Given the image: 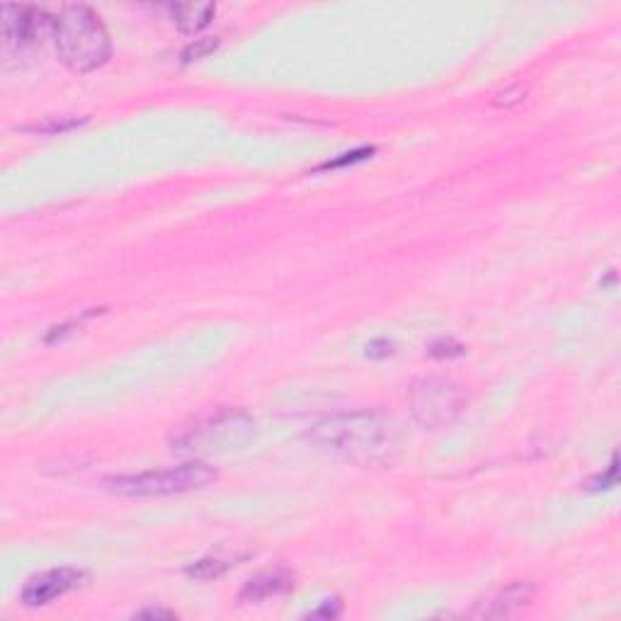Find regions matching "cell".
I'll return each instance as SVG.
<instances>
[{
    "label": "cell",
    "instance_id": "1",
    "mask_svg": "<svg viewBox=\"0 0 621 621\" xmlns=\"http://www.w3.org/2000/svg\"><path fill=\"white\" fill-rule=\"evenodd\" d=\"M309 442L321 452L360 466L386 464L401 447L394 420L374 410L323 417L309 430Z\"/></svg>",
    "mask_w": 621,
    "mask_h": 621
},
{
    "label": "cell",
    "instance_id": "2",
    "mask_svg": "<svg viewBox=\"0 0 621 621\" xmlns=\"http://www.w3.org/2000/svg\"><path fill=\"white\" fill-rule=\"evenodd\" d=\"M58 58L71 71L90 73L107 64L112 54V39L105 25L88 5H66L54 17V35Z\"/></svg>",
    "mask_w": 621,
    "mask_h": 621
},
{
    "label": "cell",
    "instance_id": "3",
    "mask_svg": "<svg viewBox=\"0 0 621 621\" xmlns=\"http://www.w3.org/2000/svg\"><path fill=\"white\" fill-rule=\"evenodd\" d=\"M216 480L214 466L205 461H190V464L173 466L165 471H146L136 476H117L105 483L107 490L129 498H151V495H177L187 490L209 486Z\"/></svg>",
    "mask_w": 621,
    "mask_h": 621
},
{
    "label": "cell",
    "instance_id": "4",
    "mask_svg": "<svg viewBox=\"0 0 621 621\" xmlns=\"http://www.w3.org/2000/svg\"><path fill=\"white\" fill-rule=\"evenodd\" d=\"M255 423L240 410H219L214 416L192 425L173 442L177 452L187 454H219L231 452L236 447L246 445L253 437Z\"/></svg>",
    "mask_w": 621,
    "mask_h": 621
},
{
    "label": "cell",
    "instance_id": "5",
    "mask_svg": "<svg viewBox=\"0 0 621 621\" xmlns=\"http://www.w3.org/2000/svg\"><path fill=\"white\" fill-rule=\"evenodd\" d=\"M410 413L425 430H442L464 410V391L452 379L425 376L410 386Z\"/></svg>",
    "mask_w": 621,
    "mask_h": 621
},
{
    "label": "cell",
    "instance_id": "6",
    "mask_svg": "<svg viewBox=\"0 0 621 621\" xmlns=\"http://www.w3.org/2000/svg\"><path fill=\"white\" fill-rule=\"evenodd\" d=\"M3 49L7 57H22L54 35V17L32 5H3Z\"/></svg>",
    "mask_w": 621,
    "mask_h": 621
},
{
    "label": "cell",
    "instance_id": "7",
    "mask_svg": "<svg viewBox=\"0 0 621 621\" xmlns=\"http://www.w3.org/2000/svg\"><path fill=\"white\" fill-rule=\"evenodd\" d=\"M85 578L88 575L83 571H78V568H54V571L39 573V575L25 583L20 600L25 607H47L54 600L83 585Z\"/></svg>",
    "mask_w": 621,
    "mask_h": 621
},
{
    "label": "cell",
    "instance_id": "8",
    "mask_svg": "<svg viewBox=\"0 0 621 621\" xmlns=\"http://www.w3.org/2000/svg\"><path fill=\"white\" fill-rule=\"evenodd\" d=\"M537 593V587L527 583V580H515L508 587H500L498 593L490 595L486 602H480L479 607L473 609V616H488V619H502V616H512L522 607H527Z\"/></svg>",
    "mask_w": 621,
    "mask_h": 621
},
{
    "label": "cell",
    "instance_id": "9",
    "mask_svg": "<svg viewBox=\"0 0 621 621\" xmlns=\"http://www.w3.org/2000/svg\"><path fill=\"white\" fill-rule=\"evenodd\" d=\"M294 587V575L287 571H269L255 575L243 585L240 590L238 600L246 602V605H260V602H268L272 597H279V595H287Z\"/></svg>",
    "mask_w": 621,
    "mask_h": 621
},
{
    "label": "cell",
    "instance_id": "10",
    "mask_svg": "<svg viewBox=\"0 0 621 621\" xmlns=\"http://www.w3.org/2000/svg\"><path fill=\"white\" fill-rule=\"evenodd\" d=\"M173 20L183 32L187 35H197L199 29H205L212 22L216 7L214 3H190V5H170Z\"/></svg>",
    "mask_w": 621,
    "mask_h": 621
},
{
    "label": "cell",
    "instance_id": "11",
    "mask_svg": "<svg viewBox=\"0 0 621 621\" xmlns=\"http://www.w3.org/2000/svg\"><path fill=\"white\" fill-rule=\"evenodd\" d=\"M233 563H228V561H221V558H202V561H197V563L187 565V575L195 580H216L221 578L224 573L231 568Z\"/></svg>",
    "mask_w": 621,
    "mask_h": 621
},
{
    "label": "cell",
    "instance_id": "12",
    "mask_svg": "<svg viewBox=\"0 0 621 621\" xmlns=\"http://www.w3.org/2000/svg\"><path fill=\"white\" fill-rule=\"evenodd\" d=\"M83 120L78 117H54L49 121H42V124H35V127H27V132H35V134H61V132H68V129L78 127Z\"/></svg>",
    "mask_w": 621,
    "mask_h": 621
},
{
    "label": "cell",
    "instance_id": "13",
    "mask_svg": "<svg viewBox=\"0 0 621 621\" xmlns=\"http://www.w3.org/2000/svg\"><path fill=\"white\" fill-rule=\"evenodd\" d=\"M216 44H219V39H216V37L195 39V42H192L190 47L183 51V61H184V64H190V61H197V58L206 57V54H212V51L216 49Z\"/></svg>",
    "mask_w": 621,
    "mask_h": 621
},
{
    "label": "cell",
    "instance_id": "14",
    "mask_svg": "<svg viewBox=\"0 0 621 621\" xmlns=\"http://www.w3.org/2000/svg\"><path fill=\"white\" fill-rule=\"evenodd\" d=\"M374 146H364V149H354V151H347V153H342L340 158H332V161L323 163L318 170H332V168H342V165H353V163H360L364 161V158H369V155L374 153Z\"/></svg>",
    "mask_w": 621,
    "mask_h": 621
},
{
    "label": "cell",
    "instance_id": "15",
    "mask_svg": "<svg viewBox=\"0 0 621 621\" xmlns=\"http://www.w3.org/2000/svg\"><path fill=\"white\" fill-rule=\"evenodd\" d=\"M466 347L459 345L457 340H447V338H439L435 340L430 345V354L432 357H459V354H464Z\"/></svg>",
    "mask_w": 621,
    "mask_h": 621
},
{
    "label": "cell",
    "instance_id": "16",
    "mask_svg": "<svg viewBox=\"0 0 621 621\" xmlns=\"http://www.w3.org/2000/svg\"><path fill=\"white\" fill-rule=\"evenodd\" d=\"M616 476H619V461H616V454L612 457V464H609V468L602 476H597V479L590 483V490H602V488H612L616 486Z\"/></svg>",
    "mask_w": 621,
    "mask_h": 621
},
{
    "label": "cell",
    "instance_id": "17",
    "mask_svg": "<svg viewBox=\"0 0 621 621\" xmlns=\"http://www.w3.org/2000/svg\"><path fill=\"white\" fill-rule=\"evenodd\" d=\"M391 353H394V342L386 338L372 340L367 345V357H372V360H384V357H388Z\"/></svg>",
    "mask_w": 621,
    "mask_h": 621
},
{
    "label": "cell",
    "instance_id": "18",
    "mask_svg": "<svg viewBox=\"0 0 621 621\" xmlns=\"http://www.w3.org/2000/svg\"><path fill=\"white\" fill-rule=\"evenodd\" d=\"M340 612H342V605H340V600H325L321 607L313 609V612H309V616H313V619H318V616H325V619H335Z\"/></svg>",
    "mask_w": 621,
    "mask_h": 621
},
{
    "label": "cell",
    "instance_id": "19",
    "mask_svg": "<svg viewBox=\"0 0 621 621\" xmlns=\"http://www.w3.org/2000/svg\"><path fill=\"white\" fill-rule=\"evenodd\" d=\"M175 612H170V609H142V612H136L134 619H175Z\"/></svg>",
    "mask_w": 621,
    "mask_h": 621
}]
</instances>
